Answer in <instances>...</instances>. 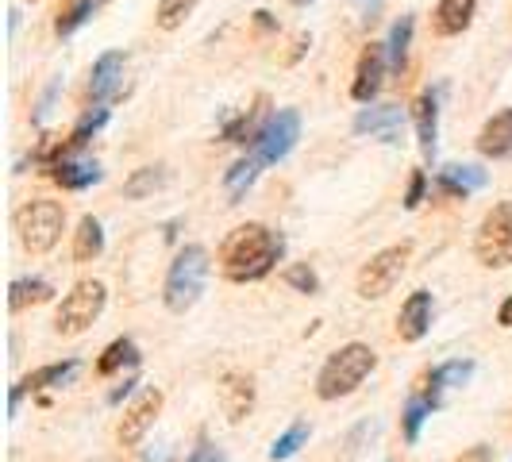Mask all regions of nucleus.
<instances>
[{
    "instance_id": "1",
    "label": "nucleus",
    "mask_w": 512,
    "mask_h": 462,
    "mask_svg": "<svg viewBox=\"0 0 512 462\" xmlns=\"http://www.w3.org/2000/svg\"><path fill=\"white\" fill-rule=\"evenodd\" d=\"M285 239L266 224H239L220 243V274L235 285L262 282L282 262Z\"/></svg>"
},
{
    "instance_id": "2",
    "label": "nucleus",
    "mask_w": 512,
    "mask_h": 462,
    "mask_svg": "<svg viewBox=\"0 0 512 462\" xmlns=\"http://www.w3.org/2000/svg\"><path fill=\"white\" fill-rule=\"evenodd\" d=\"M374 366H378L374 347H366V343H347V347H339L332 359L320 366V374H316V397H320V401L351 397V393L374 374Z\"/></svg>"
},
{
    "instance_id": "3",
    "label": "nucleus",
    "mask_w": 512,
    "mask_h": 462,
    "mask_svg": "<svg viewBox=\"0 0 512 462\" xmlns=\"http://www.w3.org/2000/svg\"><path fill=\"white\" fill-rule=\"evenodd\" d=\"M12 228L16 239L27 255H47L58 247L62 228H66V208L62 201H47V197H35L12 212Z\"/></svg>"
},
{
    "instance_id": "4",
    "label": "nucleus",
    "mask_w": 512,
    "mask_h": 462,
    "mask_svg": "<svg viewBox=\"0 0 512 462\" xmlns=\"http://www.w3.org/2000/svg\"><path fill=\"white\" fill-rule=\"evenodd\" d=\"M208 251L201 243H189L181 247L174 262H170V274H166V285H162V301L170 312H189V308L201 301L208 282Z\"/></svg>"
},
{
    "instance_id": "5",
    "label": "nucleus",
    "mask_w": 512,
    "mask_h": 462,
    "mask_svg": "<svg viewBox=\"0 0 512 462\" xmlns=\"http://www.w3.org/2000/svg\"><path fill=\"white\" fill-rule=\"evenodd\" d=\"M104 301H108V289H104V282H97V278L77 282L74 289L62 297L58 312H54V332H58V335L89 332V328L101 320Z\"/></svg>"
},
{
    "instance_id": "6",
    "label": "nucleus",
    "mask_w": 512,
    "mask_h": 462,
    "mask_svg": "<svg viewBox=\"0 0 512 462\" xmlns=\"http://www.w3.org/2000/svg\"><path fill=\"white\" fill-rule=\"evenodd\" d=\"M474 255L489 270L512 266V201H497L482 216L478 235H474Z\"/></svg>"
},
{
    "instance_id": "7",
    "label": "nucleus",
    "mask_w": 512,
    "mask_h": 462,
    "mask_svg": "<svg viewBox=\"0 0 512 462\" xmlns=\"http://www.w3.org/2000/svg\"><path fill=\"white\" fill-rule=\"evenodd\" d=\"M412 258V243H393V247H382L378 255L370 258L359 270V297L362 301H382L393 285L401 282V274L409 270Z\"/></svg>"
},
{
    "instance_id": "8",
    "label": "nucleus",
    "mask_w": 512,
    "mask_h": 462,
    "mask_svg": "<svg viewBox=\"0 0 512 462\" xmlns=\"http://www.w3.org/2000/svg\"><path fill=\"white\" fill-rule=\"evenodd\" d=\"M297 139H301V112L297 108H282V112H274L266 120L262 135L255 139V158L262 166H274V162L289 158V151L297 147Z\"/></svg>"
},
{
    "instance_id": "9",
    "label": "nucleus",
    "mask_w": 512,
    "mask_h": 462,
    "mask_svg": "<svg viewBox=\"0 0 512 462\" xmlns=\"http://www.w3.org/2000/svg\"><path fill=\"white\" fill-rule=\"evenodd\" d=\"M162 389H154V385H147L135 401H131L128 409H124V416H120V428H116V439L124 443V447H139L143 443V436L154 428V420H158V412H162Z\"/></svg>"
},
{
    "instance_id": "10",
    "label": "nucleus",
    "mask_w": 512,
    "mask_h": 462,
    "mask_svg": "<svg viewBox=\"0 0 512 462\" xmlns=\"http://www.w3.org/2000/svg\"><path fill=\"white\" fill-rule=\"evenodd\" d=\"M385 70H389V54L385 43H370L359 54V66H355V81H351V97L359 104H374V97L382 93Z\"/></svg>"
},
{
    "instance_id": "11",
    "label": "nucleus",
    "mask_w": 512,
    "mask_h": 462,
    "mask_svg": "<svg viewBox=\"0 0 512 462\" xmlns=\"http://www.w3.org/2000/svg\"><path fill=\"white\" fill-rule=\"evenodd\" d=\"M355 131L370 135V139H382V143H401V131H405V108L397 104H370L355 116Z\"/></svg>"
},
{
    "instance_id": "12",
    "label": "nucleus",
    "mask_w": 512,
    "mask_h": 462,
    "mask_svg": "<svg viewBox=\"0 0 512 462\" xmlns=\"http://www.w3.org/2000/svg\"><path fill=\"white\" fill-rule=\"evenodd\" d=\"M432 316H436L432 293L428 289H416V293H409V301L401 305V312H397V335L405 343H420L424 335L432 332Z\"/></svg>"
},
{
    "instance_id": "13",
    "label": "nucleus",
    "mask_w": 512,
    "mask_h": 462,
    "mask_svg": "<svg viewBox=\"0 0 512 462\" xmlns=\"http://www.w3.org/2000/svg\"><path fill=\"white\" fill-rule=\"evenodd\" d=\"M220 409H224V416H228L231 424L247 420L251 409H255V378L243 374V370H228L220 378Z\"/></svg>"
},
{
    "instance_id": "14",
    "label": "nucleus",
    "mask_w": 512,
    "mask_h": 462,
    "mask_svg": "<svg viewBox=\"0 0 512 462\" xmlns=\"http://www.w3.org/2000/svg\"><path fill=\"white\" fill-rule=\"evenodd\" d=\"M124 89V54L108 51L93 62L89 70V101L93 104H108L116 93Z\"/></svg>"
},
{
    "instance_id": "15",
    "label": "nucleus",
    "mask_w": 512,
    "mask_h": 462,
    "mask_svg": "<svg viewBox=\"0 0 512 462\" xmlns=\"http://www.w3.org/2000/svg\"><path fill=\"white\" fill-rule=\"evenodd\" d=\"M439 93L443 89H428L412 104V120H416V139H420V154L436 158V139H439Z\"/></svg>"
},
{
    "instance_id": "16",
    "label": "nucleus",
    "mask_w": 512,
    "mask_h": 462,
    "mask_svg": "<svg viewBox=\"0 0 512 462\" xmlns=\"http://www.w3.org/2000/svg\"><path fill=\"white\" fill-rule=\"evenodd\" d=\"M47 170H51V178L58 181L62 189H74V193L101 181V166H97L93 158H77V154H62V158H54Z\"/></svg>"
},
{
    "instance_id": "17",
    "label": "nucleus",
    "mask_w": 512,
    "mask_h": 462,
    "mask_svg": "<svg viewBox=\"0 0 512 462\" xmlns=\"http://www.w3.org/2000/svg\"><path fill=\"white\" fill-rule=\"evenodd\" d=\"M478 154L486 158H512V108H501L489 116L478 131Z\"/></svg>"
},
{
    "instance_id": "18",
    "label": "nucleus",
    "mask_w": 512,
    "mask_h": 462,
    "mask_svg": "<svg viewBox=\"0 0 512 462\" xmlns=\"http://www.w3.org/2000/svg\"><path fill=\"white\" fill-rule=\"evenodd\" d=\"M474 12H478V0H439L432 12V27L443 39H455L474 24Z\"/></svg>"
},
{
    "instance_id": "19",
    "label": "nucleus",
    "mask_w": 512,
    "mask_h": 462,
    "mask_svg": "<svg viewBox=\"0 0 512 462\" xmlns=\"http://www.w3.org/2000/svg\"><path fill=\"white\" fill-rule=\"evenodd\" d=\"M474 378V362L470 359H451L436 366L428 378H424V397H428V405L436 409L439 397H443V389H455V385H466Z\"/></svg>"
},
{
    "instance_id": "20",
    "label": "nucleus",
    "mask_w": 512,
    "mask_h": 462,
    "mask_svg": "<svg viewBox=\"0 0 512 462\" xmlns=\"http://www.w3.org/2000/svg\"><path fill=\"white\" fill-rule=\"evenodd\" d=\"M486 170H478V166H443L439 170V193L443 197H455V201H466L470 193H478V189H486Z\"/></svg>"
},
{
    "instance_id": "21",
    "label": "nucleus",
    "mask_w": 512,
    "mask_h": 462,
    "mask_svg": "<svg viewBox=\"0 0 512 462\" xmlns=\"http://www.w3.org/2000/svg\"><path fill=\"white\" fill-rule=\"evenodd\" d=\"M54 297V285L47 278H16L8 285V308L12 312H24L31 305H47Z\"/></svg>"
},
{
    "instance_id": "22",
    "label": "nucleus",
    "mask_w": 512,
    "mask_h": 462,
    "mask_svg": "<svg viewBox=\"0 0 512 462\" xmlns=\"http://www.w3.org/2000/svg\"><path fill=\"white\" fill-rule=\"evenodd\" d=\"M135 370L139 366V347H135V339H112L108 347H104V355L97 359V374L101 378H112V374H120V370Z\"/></svg>"
},
{
    "instance_id": "23",
    "label": "nucleus",
    "mask_w": 512,
    "mask_h": 462,
    "mask_svg": "<svg viewBox=\"0 0 512 462\" xmlns=\"http://www.w3.org/2000/svg\"><path fill=\"white\" fill-rule=\"evenodd\" d=\"M104 251V228L97 216H81L74 231V262H93Z\"/></svg>"
},
{
    "instance_id": "24",
    "label": "nucleus",
    "mask_w": 512,
    "mask_h": 462,
    "mask_svg": "<svg viewBox=\"0 0 512 462\" xmlns=\"http://www.w3.org/2000/svg\"><path fill=\"white\" fill-rule=\"evenodd\" d=\"M258 170H262V162H258L255 154H247V158H239L228 174H224V193H228L231 205H239V201L247 197V189L255 185Z\"/></svg>"
},
{
    "instance_id": "25",
    "label": "nucleus",
    "mask_w": 512,
    "mask_h": 462,
    "mask_svg": "<svg viewBox=\"0 0 512 462\" xmlns=\"http://www.w3.org/2000/svg\"><path fill=\"white\" fill-rule=\"evenodd\" d=\"M104 124H108V108H104V104H93V108H89V112L74 124V131H70V139L62 143L58 158H62V154H77L89 139H93V135H97V131L104 128Z\"/></svg>"
},
{
    "instance_id": "26",
    "label": "nucleus",
    "mask_w": 512,
    "mask_h": 462,
    "mask_svg": "<svg viewBox=\"0 0 512 462\" xmlns=\"http://www.w3.org/2000/svg\"><path fill=\"white\" fill-rule=\"evenodd\" d=\"M412 27H416V20H412V16H401L397 24L389 27V39H385V54H389V70H393V74H401V70H405V62H409Z\"/></svg>"
},
{
    "instance_id": "27",
    "label": "nucleus",
    "mask_w": 512,
    "mask_h": 462,
    "mask_svg": "<svg viewBox=\"0 0 512 462\" xmlns=\"http://www.w3.org/2000/svg\"><path fill=\"white\" fill-rule=\"evenodd\" d=\"M101 8V0H62V8H58V16H54V31L66 39V35H74L77 27H85L93 20V12Z\"/></svg>"
},
{
    "instance_id": "28",
    "label": "nucleus",
    "mask_w": 512,
    "mask_h": 462,
    "mask_svg": "<svg viewBox=\"0 0 512 462\" xmlns=\"http://www.w3.org/2000/svg\"><path fill=\"white\" fill-rule=\"evenodd\" d=\"M74 374H77V359L51 362V366H39V370H31V374L24 378V389H27V393H39V389H58V385L70 382Z\"/></svg>"
},
{
    "instance_id": "29",
    "label": "nucleus",
    "mask_w": 512,
    "mask_h": 462,
    "mask_svg": "<svg viewBox=\"0 0 512 462\" xmlns=\"http://www.w3.org/2000/svg\"><path fill=\"white\" fill-rule=\"evenodd\" d=\"M166 185V170L162 166H143V170H135L128 181H124V197L128 201H143V197H151Z\"/></svg>"
},
{
    "instance_id": "30",
    "label": "nucleus",
    "mask_w": 512,
    "mask_h": 462,
    "mask_svg": "<svg viewBox=\"0 0 512 462\" xmlns=\"http://www.w3.org/2000/svg\"><path fill=\"white\" fill-rule=\"evenodd\" d=\"M201 0H158V12H154V24L162 27V31H178L189 16H193V8H197Z\"/></svg>"
},
{
    "instance_id": "31",
    "label": "nucleus",
    "mask_w": 512,
    "mask_h": 462,
    "mask_svg": "<svg viewBox=\"0 0 512 462\" xmlns=\"http://www.w3.org/2000/svg\"><path fill=\"white\" fill-rule=\"evenodd\" d=\"M428 412H432V405H428V397H424V393H412L409 401H405V412H401V432H405L409 443L420 439V428H424Z\"/></svg>"
},
{
    "instance_id": "32",
    "label": "nucleus",
    "mask_w": 512,
    "mask_h": 462,
    "mask_svg": "<svg viewBox=\"0 0 512 462\" xmlns=\"http://www.w3.org/2000/svg\"><path fill=\"white\" fill-rule=\"evenodd\" d=\"M305 443H308V424H305V420H297V424H289L282 436L274 439V447H270V459H274V462L293 459V455H297Z\"/></svg>"
},
{
    "instance_id": "33",
    "label": "nucleus",
    "mask_w": 512,
    "mask_h": 462,
    "mask_svg": "<svg viewBox=\"0 0 512 462\" xmlns=\"http://www.w3.org/2000/svg\"><path fill=\"white\" fill-rule=\"evenodd\" d=\"M285 285H293L297 293H320V278H316V270L308 262H293L285 270Z\"/></svg>"
},
{
    "instance_id": "34",
    "label": "nucleus",
    "mask_w": 512,
    "mask_h": 462,
    "mask_svg": "<svg viewBox=\"0 0 512 462\" xmlns=\"http://www.w3.org/2000/svg\"><path fill=\"white\" fill-rule=\"evenodd\" d=\"M347 4L359 12V24L362 27H374V24H378V16H382L385 0H347Z\"/></svg>"
},
{
    "instance_id": "35",
    "label": "nucleus",
    "mask_w": 512,
    "mask_h": 462,
    "mask_svg": "<svg viewBox=\"0 0 512 462\" xmlns=\"http://www.w3.org/2000/svg\"><path fill=\"white\" fill-rule=\"evenodd\" d=\"M189 462H228V455L212 443V439H197V447H193V455H189Z\"/></svg>"
},
{
    "instance_id": "36",
    "label": "nucleus",
    "mask_w": 512,
    "mask_h": 462,
    "mask_svg": "<svg viewBox=\"0 0 512 462\" xmlns=\"http://www.w3.org/2000/svg\"><path fill=\"white\" fill-rule=\"evenodd\" d=\"M424 193H428V174L424 170H416L409 178V193H405V208H416L424 201Z\"/></svg>"
},
{
    "instance_id": "37",
    "label": "nucleus",
    "mask_w": 512,
    "mask_h": 462,
    "mask_svg": "<svg viewBox=\"0 0 512 462\" xmlns=\"http://www.w3.org/2000/svg\"><path fill=\"white\" fill-rule=\"evenodd\" d=\"M58 89H62V77H54L51 89L43 93V101H39V112H35V124H47V116H51V108H54V97H58Z\"/></svg>"
},
{
    "instance_id": "38",
    "label": "nucleus",
    "mask_w": 512,
    "mask_h": 462,
    "mask_svg": "<svg viewBox=\"0 0 512 462\" xmlns=\"http://www.w3.org/2000/svg\"><path fill=\"white\" fill-rule=\"evenodd\" d=\"M459 462H493V451H489L486 443H478V447H470L466 455H459Z\"/></svg>"
},
{
    "instance_id": "39",
    "label": "nucleus",
    "mask_w": 512,
    "mask_h": 462,
    "mask_svg": "<svg viewBox=\"0 0 512 462\" xmlns=\"http://www.w3.org/2000/svg\"><path fill=\"white\" fill-rule=\"evenodd\" d=\"M135 385H139V382H135V374H131L128 382H124V385H116V389H112V397H108V401H112V405H120V401L128 397V393H131V389H135Z\"/></svg>"
},
{
    "instance_id": "40",
    "label": "nucleus",
    "mask_w": 512,
    "mask_h": 462,
    "mask_svg": "<svg viewBox=\"0 0 512 462\" xmlns=\"http://www.w3.org/2000/svg\"><path fill=\"white\" fill-rule=\"evenodd\" d=\"M497 324H501V328H512V293L505 297V305L497 308Z\"/></svg>"
},
{
    "instance_id": "41",
    "label": "nucleus",
    "mask_w": 512,
    "mask_h": 462,
    "mask_svg": "<svg viewBox=\"0 0 512 462\" xmlns=\"http://www.w3.org/2000/svg\"><path fill=\"white\" fill-rule=\"evenodd\" d=\"M143 462H174V455H170V451H166V447H158V451H147V455H143Z\"/></svg>"
},
{
    "instance_id": "42",
    "label": "nucleus",
    "mask_w": 512,
    "mask_h": 462,
    "mask_svg": "<svg viewBox=\"0 0 512 462\" xmlns=\"http://www.w3.org/2000/svg\"><path fill=\"white\" fill-rule=\"evenodd\" d=\"M293 4H297V8H305V4H312V0H293Z\"/></svg>"
}]
</instances>
